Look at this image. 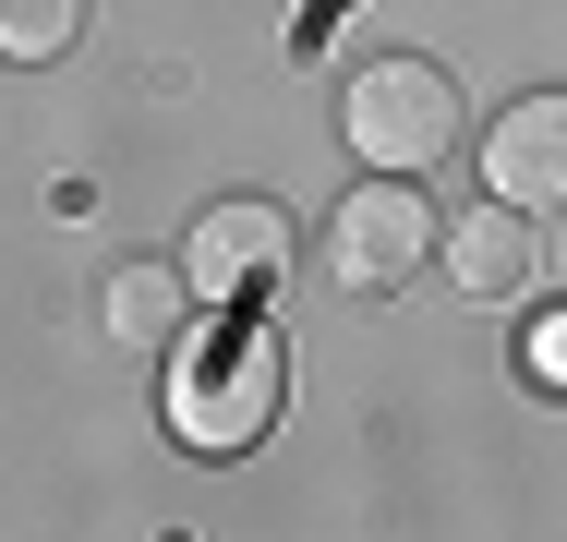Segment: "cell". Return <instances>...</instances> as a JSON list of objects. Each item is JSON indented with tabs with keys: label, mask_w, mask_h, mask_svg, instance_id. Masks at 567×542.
Wrapping results in <instances>:
<instances>
[{
	"label": "cell",
	"mask_w": 567,
	"mask_h": 542,
	"mask_svg": "<svg viewBox=\"0 0 567 542\" xmlns=\"http://www.w3.org/2000/svg\"><path fill=\"white\" fill-rule=\"evenodd\" d=\"M278 398H290V350L266 325H218L182 350V386H169V434L194 458H241L278 434Z\"/></svg>",
	"instance_id": "1"
},
{
	"label": "cell",
	"mask_w": 567,
	"mask_h": 542,
	"mask_svg": "<svg viewBox=\"0 0 567 542\" xmlns=\"http://www.w3.org/2000/svg\"><path fill=\"white\" fill-rule=\"evenodd\" d=\"M458 85L423 61V49H386V61H362L350 73V108H339V133H350V157L374 169V181H423L435 157H458Z\"/></svg>",
	"instance_id": "2"
},
{
	"label": "cell",
	"mask_w": 567,
	"mask_h": 542,
	"mask_svg": "<svg viewBox=\"0 0 567 542\" xmlns=\"http://www.w3.org/2000/svg\"><path fill=\"white\" fill-rule=\"evenodd\" d=\"M327 265H339V290H362V302L411 290L423 265H447V217H435V194L362 181V194L339 206V229H327Z\"/></svg>",
	"instance_id": "3"
},
{
	"label": "cell",
	"mask_w": 567,
	"mask_h": 542,
	"mask_svg": "<svg viewBox=\"0 0 567 542\" xmlns=\"http://www.w3.org/2000/svg\"><path fill=\"white\" fill-rule=\"evenodd\" d=\"M182 278H194V302H266V290H290V206H266V194H218V206L182 229Z\"/></svg>",
	"instance_id": "4"
},
{
	"label": "cell",
	"mask_w": 567,
	"mask_h": 542,
	"mask_svg": "<svg viewBox=\"0 0 567 542\" xmlns=\"http://www.w3.org/2000/svg\"><path fill=\"white\" fill-rule=\"evenodd\" d=\"M483 181H495V206H519V217H567V85L495 108V133H483Z\"/></svg>",
	"instance_id": "5"
},
{
	"label": "cell",
	"mask_w": 567,
	"mask_h": 542,
	"mask_svg": "<svg viewBox=\"0 0 567 542\" xmlns=\"http://www.w3.org/2000/svg\"><path fill=\"white\" fill-rule=\"evenodd\" d=\"M447 278L471 290V302H519L532 278H544V241H532V217L519 206H483L447 229Z\"/></svg>",
	"instance_id": "6"
},
{
	"label": "cell",
	"mask_w": 567,
	"mask_h": 542,
	"mask_svg": "<svg viewBox=\"0 0 567 542\" xmlns=\"http://www.w3.org/2000/svg\"><path fill=\"white\" fill-rule=\"evenodd\" d=\"M182 325H194L182 253H133V265L110 278V337H121V350H182Z\"/></svg>",
	"instance_id": "7"
},
{
	"label": "cell",
	"mask_w": 567,
	"mask_h": 542,
	"mask_svg": "<svg viewBox=\"0 0 567 542\" xmlns=\"http://www.w3.org/2000/svg\"><path fill=\"white\" fill-rule=\"evenodd\" d=\"M85 37V0H0V61H61Z\"/></svg>",
	"instance_id": "8"
},
{
	"label": "cell",
	"mask_w": 567,
	"mask_h": 542,
	"mask_svg": "<svg viewBox=\"0 0 567 542\" xmlns=\"http://www.w3.org/2000/svg\"><path fill=\"white\" fill-rule=\"evenodd\" d=\"M532 374H544V386L567 398V325H532Z\"/></svg>",
	"instance_id": "9"
}]
</instances>
